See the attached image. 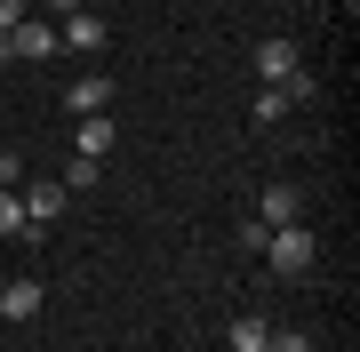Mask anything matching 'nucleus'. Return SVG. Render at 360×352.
Wrapping results in <instances>:
<instances>
[{"label": "nucleus", "instance_id": "obj_1", "mask_svg": "<svg viewBox=\"0 0 360 352\" xmlns=\"http://www.w3.org/2000/svg\"><path fill=\"white\" fill-rule=\"evenodd\" d=\"M312 256H321V240H312L304 224H272V233H264V264H272L281 280H304Z\"/></svg>", "mask_w": 360, "mask_h": 352}, {"label": "nucleus", "instance_id": "obj_2", "mask_svg": "<svg viewBox=\"0 0 360 352\" xmlns=\"http://www.w3.org/2000/svg\"><path fill=\"white\" fill-rule=\"evenodd\" d=\"M65 184H56V176H32L25 184V224H32V233H40V224H56V216H65Z\"/></svg>", "mask_w": 360, "mask_h": 352}, {"label": "nucleus", "instance_id": "obj_3", "mask_svg": "<svg viewBox=\"0 0 360 352\" xmlns=\"http://www.w3.org/2000/svg\"><path fill=\"white\" fill-rule=\"evenodd\" d=\"M296 72H304V65H296V40H264V48H257V80H264V89H281L288 96V80Z\"/></svg>", "mask_w": 360, "mask_h": 352}, {"label": "nucleus", "instance_id": "obj_4", "mask_svg": "<svg viewBox=\"0 0 360 352\" xmlns=\"http://www.w3.org/2000/svg\"><path fill=\"white\" fill-rule=\"evenodd\" d=\"M40 304H49V296H40V280H32V273H16V280H0V320H32Z\"/></svg>", "mask_w": 360, "mask_h": 352}, {"label": "nucleus", "instance_id": "obj_5", "mask_svg": "<svg viewBox=\"0 0 360 352\" xmlns=\"http://www.w3.org/2000/svg\"><path fill=\"white\" fill-rule=\"evenodd\" d=\"M72 152L80 160H104V152H112V120H104V112H80L72 120Z\"/></svg>", "mask_w": 360, "mask_h": 352}, {"label": "nucleus", "instance_id": "obj_6", "mask_svg": "<svg viewBox=\"0 0 360 352\" xmlns=\"http://www.w3.org/2000/svg\"><path fill=\"white\" fill-rule=\"evenodd\" d=\"M104 105H112V80H104V72H80L72 89H65V112H72V120H80V112H104Z\"/></svg>", "mask_w": 360, "mask_h": 352}, {"label": "nucleus", "instance_id": "obj_7", "mask_svg": "<svg viewBox=\"0 0 360 352\" xmlns=\"http://www.w3.org/2000/svg\"><path fill=\"white\" fill-rule=\"evenodd\" d=\"M8 48H16V56H32V65H40V56H56L65 40H56V25H40V16H25V25L8 32Z\"/></svg>", "mask_w": 360, "mask_h": 352}, {"label": "nucleus", "instance_id": "obj_8", "mask_svg": "<svg viewBox=\"0 0 360 352\" xmlns=\"http://www.w3.org/2000/svg\"><path fill=\"white\" fill-rule=\"evenodd\" d=\"M56 40H65V48H104V25H96L89 8H72L65 25H56Z\"/></svg>", "mask_w": 360, "mask_h": 352}, {"label": "nucleus", "instance_id": "obj_9", "mask_svg": "<svg viewBox=\"0 0 360 352\" xmlns=\"http://www.w3.org/2000/svg\"><path fill=\"white\" fill-rule=\"evenodd\" d=\"M296 209H304V200H296V184H272V193H264V233H272V224H296Z\"/></svg>", "mask_w": 360, "mask_h": 352}, {"label": "nucleus", "instance_id": "obj_10", "mask_svg": "<svg viewBox=\"0 0 360 352\" xmlns=\"http://www.w3.org/2000/svg\"><path fill=\"white\" fill-rule=\"evenodd\" d=\"M264 337H272L264 313H240V320H232V352H264Z\"/></svg>", "mask_w": 360, "mask_h": 352}, {"label": "nucleus", "instance_id": "obj_11", "mask_svg": "<svg viewBox=\"0 0 360 352\" xmlns=\"http://www.w3.org/2000/svg\"><path fill=\"white\" fill-rule=\"evenodd\" d=\"M8 233H32V224H25V193H0V240H8Z\"/></svg>", "mask_w": 360, "mask_h": 352}, {"label": "nucleus", "instance_id": "obj_12", "mask_svg": "<svg viewBox=\"0 0 360 352\" xmlns=\"http://www.w3.org/2000/svg\"><path fill=\"white\" fill-rule=\"evenodd\" d=\"M56 184H65V193H89V184H96V160H80V152H72V169L56 176Z\"/></svg>", "mask_w": 360, "mask_h": 352}, {"label": "nucleus", "instance_id": "obj_13", "mask_svg": "<svg viewBox=\"0 0 360 352\" xmlns=\"http://www.w3.org/2000/svg\"><path fill=\"white\" fill-rule=\"evenodd\" d=\"M264 352H312V337H304V328H272Z\"/></svg>", "mask_w": 360, "mask_h": 352}, {"label": "nucleus", "instance_id": "obj_14", "mask_svg": "<svg viewBox=\"0 0 360 352\" xmlns=\"http://www.w3.org/2000/svg\"><path fill=\"white\" fill-rule=\"evenodd\" d=\"M25 16H32L25 0H0V32H16V25H25Z\"/></svg>", "mask_w": 360, "mask_h": 352}, {"label": "nucleus", "instance_id": "obj_15", "mask_svg": "<svg viewBox=\"0 0 360 352\" xmlns=\"http://www.w3.org/2000/svg\"><path fill=\"white\" fill-rule=\"evenodd\" d=\"M49 8H56V16H72V8H80V0H49Z\"/></svg>", "mask_w": 360, "mask_h": 352}, {"label": "nucleus", "instance_id": "obj_16", "mask_svg": "<svg viewBox=\"0 0 360 352\" xmlns=\"http://www.w3.org/2000/svg\"><path fill=\"white\" fill-rule=\"evenodd\" d=\"M8 56H16V48H8V32H0V65H8Z\"/></svg>", "mask_w": 360, "mask_h": 352}]
</instances>
